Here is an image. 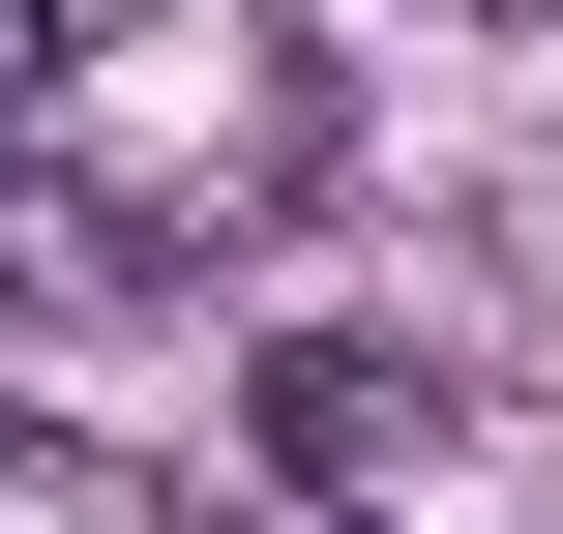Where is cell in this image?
<instances>
[{
    "mask_svg": "<svg viewBox=\"0 0 563 534\" xmlns=\"http://www.w3.org/2000/svg\"><path fill=\"white\" fill-rule=\"evenodd\" d=\"M267 446H297V476H327V505H386V476H416V446H445V386H416V357H386V327H297V357H267Z\"/></svg>",
    "mask_w": 563,
    "mask_h": 534,
    "instance_id": "1",
    "label": "cell"
},
{
    "mask_svg": "<svg viewBox=\"0 0 563 534\" xmlns=\"http://www.w3.org/2000/svg\"><path fill=\"white\" fill-rule=\"evenodd\" d=\"M148 268H178L148 208H89V178H30V149H0V297H148Z\"/></svg>",
    "mask_w": 563,
    "mask_h": 534,
    "instance_id": "2",
    "label": "cell"
},
{
    "mask_svg": "<svg viewBox=\"0 0 563 534\" xmlns=\"http://www.w3.org/2000/svg\"><path fill=\"white\" fill-rule=\"evenodd\" d=\"M0 534H178L119 446H59V416H0Z\"/></svg>",
    "mask_w": 563,
    "mask_h": 534,
    "instance_id": "3",
    "label": "cell"
},
{
    "mask_svg": "<svg viewBox=\"0 0 563 534\" xmlns=\"http://www.w3.org/2000/svg\"><path fill=\"white\" fill-rule=\"evenodd\" d=\"M30 119H59V0H0V149H30Z\"/></svg>",
    "mask_w": 563,
    "mask_h": 534,
    "instance_id": "4",
    "label": "cell"
},
{
    "mask_svg": "<svg viewBox=\"0 0 563 534\" xmlns=\"http://www.w3.org/2000/svg\"><path fill=\"white\" fill-rule=\"evenodd\" d=\"M267 534H356V505H267Z\"/></svg>",
    "mask_w": 563,
    "mask_h": 534,
    "instance_id": "5",
    "label": "cell"
},
{
    "mask_svg": "<svg viewBox=\"0 0 563 534\" xmlns=\"http://www.w3.org/2000/svg\"><path fill=\"white\" fill-rule=\"evenodd\" d=\"M505 30H563V0H505Z\"/></svg>",
    "mask_w": 563,
    "mask_h": 534,
    "instance_id": "6",
    "label": "cell"
}]
</instances>
